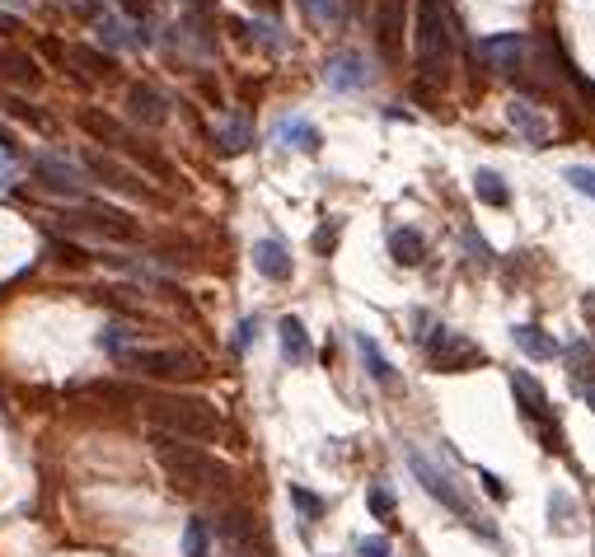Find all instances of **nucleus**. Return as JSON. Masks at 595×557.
<instances>
[{
  "label": "nucleus",
  "mask_w": 595,
  "mask_h": 557,
  "mask_svg": "<svg viewBox=\"0 0 595 557\" xmlns=\"http://www.w3.org/2000/svg\"><path fill=\"white\" fill-rule=\"evenodd\" d=\"M155 459L169 473V483L183 492H211L230 483V468L220 459H211L197 445H183V436H169V431H155Z\"/></svg>",
  "instance_id": "obj_1"
},
{
  "label": "nucleus",
  "mask_w": 595,
  "mask_h": 557,
  "mask_svg": "<svg viewBox=\"0 0 595 557\" xmlns=\"http://www.w3.org/2000/svg\"><path fill=\"white\" fill-rule=\"evenodd\" d=\"M146 403V417L183 441H216L220 436V412L207 398H188V394H136Z\"/></svg>",
  "instance_id": "obj_2"
},
{
  "label": "nucleus",
  "mask_w": 595,
  "mask_h": 557,
  "mask_svg": "<svg viewBox=\"0 0 595 557\" xmlns=\"http://www.w3.org/2000/svg\"><path fill=\"white\" fill-rule=\"evenodd\" d=\"M418 66L441 80L455 56V38H460V19L450 14V0H418Z\"/></svg>",
  "instance_id": "obj_3"
},
{
  "label": "nucleus",
  "mask_w": 595,
  "mask_h": 557,
  "mask_svg": "<svg viewBox=\"0 0 595 557\" xmlns=\"http://www.w3.org/2000/svg\"><path fill=\"white\" fill-rule=\"evenodd\" d=\"M61 225L75 230V235H94V239H113V244H141L146 239L127 211H117L108 201H90V197L80 201L75 211H61Z\"/></svg>",
  "instance_id": "obj_4"
},
{
  "label": "nucleus",
  "mask_w": 595,
  "mask_h": 557,
  "mask_svg": "<svg viewBox=\"0 0 595 557\" xmlns=\"http://www.w3.org/2000/svg\"><path fill=\"white\" fill-rule=\"evenodd\" d=\"M117 361L127 370H136V375H146V380H193V375H202V356L178 352V347H127Z\"/></svg>",
  "instance_id": "obj_5"
},
{
  "label": "nucleus",
  "mask_w": 595,
  "mask_h": 557,
  "mask_svg": "<svg viewBox=\"0 0 595 557\" xmlns=\"http://www.w3.org/2000/svg\"><path fill=\"white\" fill-rule=\"evenodd\" d=\"M408 468H413V478H418V483H422L427 492H432V497H436L441 506H450L455 515H464V525L474 529V534H483V539H492V525H487L483 515H479L474 506H469V501L460 497L455 487H450V478H445V473H441V468H436L432 459L422 455V450H408Z\"/></svg>",
  "instance_id": "obj_6"
},
{
  "label": "nucleus",
  "mask_w": 595,
  "mask_h": 557,
  "mask_svg": "<svg viewBox=\"0 0 595 557\" xmlns=\"http://www.w3.org/2000/svg\"><path fill=\"white\" fill-rule=\"evenodd\" d=\"M29 174L38 188H47L66 201H85V193H90V174L61 155H29Z\"/></svg>",
  "instance_id": "obj_7"
},
{
  "label": "nucleus",
  "mask_w": 595,
  "mask_h": 557,
  "mask_svg": "<svg viewBox=\"0 0 595 557\" xmlns=\"http://www.w3.org/2000/svg\"><path fill=\"white\" fill-rule=\"evenodd\" d=\"M80 169H85L90 178H99L104 188L122 193V197H136V201H160V193H155V188H146V178H141L136 169H127L122 159H113V155L85 150V155H80Z\"/></svg>",
  "instance_id": "obj_8"
},
{
  "label": "nucleus",
  "mask_w": 595,
  "mask_h": 557,
  "mask_svg": "<svg viewBox=\"0 0 595 557\" xmlns=\"http://www.w3.org/2000/svg\"><path fill=\"white\" fill-rule=\"evenodd\" d=\"M422 347H427V361L436 370H460L469 361H479V347L464 342L460 333H450V328H436V333H418Z\"/></svg>",
  "instance_id": "obj_9"
},
{
  "label": "nucleus",
  "mask_w": 595,
  "mask_h": 557,
  "mask_svg": "<svg viewBox=\"0 0 595 557\" xmlns=\"http://www.w3.org/2000/svg\"><path fill=\"white\" fill-rule=\"evenodd\" d=\"M323 80H328V90H338V94H357V90L371 85V66H366L361 52H338V56H328Z\"/></svg>",
  "instance_id": "obj_10"
},
{
  "label": "nucleus",
  "mask_w": 595,
  "mask_h": 557,
  "mask_svg": "<svg viewBox=\"0 0 595 557\" xmlns=\"http://www.w3.org/2000/svg\"><path fill=\"white\" fill-rule=\"evenodd\" d=\"M127 113H132V122H141V127H164V122H169V103H164V94L151 90V85H132L127 90Z\"/></svg>",
  "instance_id": "obj_11"
},
{
  "label": "nucleus",
  "mask_w": 595,
  "mask_h": 557,
  "mask_svg": "<svg viewBox=\"0 0 595 557\" xmlns=\"http://www.w3.org/2000/svg\"><path fill=\"white\" fill-rule=\"evenodd\" d=\"M506 122L516 127L530 146H548V136H553V127H548V117L539 113V108H530L525 99H511L506 103Z\"/></svg>",
  "instance_id": "obj_12"
},
{
  "label": "nucleus",
  "mask_w": 595,
  "mask_h": 557,
  "mask_svg": "<svg viewBox=\"0 0 595 557\" xmlns=\"http://www.w3.org/2000/svg\"><path fill=\"white\" fill-rule=\"evenodd\" d=\"M254 267L268 281H291V272H296V262H291V253H286L281 239H258L254 244Z\"/></svg>",
  "instance_id": "obj_13"
},
{
  "label": "nucleus",
  "mask_w": 595,
  "mask_h": 557,
  "mask_svg": "<svg viewBox=\"0 0 595 557\" xmlns=\"http://www.w3.org/2000/svg\"><path fill=\"white\" fill-rule=\"evenodd\" d=\"M75 122L85 127V136H94V141H99V146H117V150H122V141L132 136V132L113 117V113H99V108H80V113H75Z\"/></svg>",
  "instance_id": "obj_14"
},
{
  "label": "nucleus",
  "mask_w": 595,
  "mask_h": 557,
  "mask_svg": "<svg viewBox=\"0 0 595 557\" xmlns=\"http://www.w3.org/2000/svg\"><path fill=\"white\" fill-rule=\"evenodd\" d=\"M483 52H487V61H492L502 75H516L521 61H525V38H521V33H497V38H487Z\"/></svg>",
  "instance_id": "obj_15"
},
{
  "label": "nucleus",
  "mask_w": 595,
  "mask_h": 557,
  "mask_svg": "<svg viewBox=\"0 0 595 557\" xmlns=\"http://www.w3.org/2000/svg\"><path fill=\"white\" fill-rule=\"evenodd\" d=\"M0 80H14V85H29L38 90L43 85V71L29 52H14V47H0Z\"/></svg>",
  "instance_id": "obj_16"
},
{
  "label": "nucleus",
  "mask_w": 595,
  "mask_h": 557,
  "mask_svg": "<svg viewBox=\"0 0 595 557\" xmlns=\"http://www.w3.org/2000/svg\"><path fill=\"white\" fill-rule=\"evenodd\" d=\"M277 342H281V356L291 361V365H305L310 361V333H305V323L296 314H286L277 323Z\"/></svg>",
  "instance_id": "obj_17"
},
{
  "label": "nucleus",
  "mask_w": 595,
  "mask_h": 557,
  "mask_svg": "<svg viewBox=\"0 0 595 557\" xmlns=\"http://www.w3.org/2000/svg\"><path fill=\"white\" fill-rule=\"evenodd\" d=\"M357 352H361V361H366V370H371V380L375 384H384V389H399V370L389 365V356L375 347V338H366V333H357Z\"/></svg>",
  "instance_id": "obj_18"
},
{
  "label": "nucleus",
  "mask_w": 595,
  "mask_h": 557,
  "mask_svg": "<svg viewBox=\"0 0 595 557\" xmlns=\"http://www.w3.org/2000/svg\"><path fill=\"white\" fill-rule=\"evenodd\" d=\"M389 253H394V262H403V267H418L422 253H427L422 230H413V225H399V230H389Z\"/></svg>",
  "instance_id": "obj_19"
},
{
  "label": "nucleus",
  "mask_w": 595,
  "mask_h": 557,
  "mask_svg": "<svg viewBox=\"0 0 595 557\" xmlns=\"http://www.w3.org/2000/svg\"><path fill=\"white\" fill-rule=\"evenodd\" d=\"M277 141H286V146H296V150H305V155H315V150L323 146L319 127H315V122H305V117H286V122H277Z\"/></svg>",
  "instance_id": "obj_20"
},
{
  "label": "nucleus",
  "mask_w": 595,
  "mask_h": 557,
  "mask_svg": "<svg viewBox=\"0 0 595 557\" xmlns=\"http://www.w3.org/2000/svg\"><path fill=\"white\" fill-rule=\"evenodd\" d=\"M511 338H516V347L530 356V361H553L558 356V342H553L544 328H535V323H521V328H511Z\"/></svg>",
  "instance_id": "obj_21"
},
{
  "label": "nucleus",
  "mask_w": 595,
  "mask_h": 557,
  "mask_svg": "<svg viewBox=\"0 0 595 557\" xmlns=\"http://www.w3.org/2000/svg\"><path fill=\"white\" fill-rule=\"evenodd\" d=\"M511 389H516V398H521V412H525V417H539V422L548 417V394L525 375V370H511Z\"/></svg>",
  "instance_id": "obj_22"
},
{
  "label": "nucleus",
  "mask_w": 595,
  "mask_h": 557,
  "mask_svg": "<svg viewBox=\"0 0 595 557\" xmlns=\"http://www.w3.org/2000/svg\"><path fill=\"white\" fill-rule=\"evenodd\" d=\"M403 10H408V0H380V47H384V52H399Z\"/></svg>",
  "instance_id": "obj_23"
},
{
  "label": "nucleus",
  "mask_w": 595,
  "mask_h": 557,
  "mask_svg": "<svg viewBox=\"0 0 595 557\" xmlns=\"http://www.w3.org/2000/svg\"><path fill=\"white\" fill-rule=\"evenodd\" d=\"M216 529H220V539H230L239 548L254 544V515L249 510H225L220 520H216Z\"/></svg>",
  "instance_id": "obj_24"
},
{
  "label": "nucleus",
  "mask_w": 595,
  "mask_h": 557,
  "mask_svg": "<svg viewBox=\"0 0 595 557\" xmlns=\"http://www.w3.org/2000/svg\"><path fill=\"white\" fill-rule=\"evenodd\" d=\"M567 375H572V384H591L595 380V352H591V342H572L567 347Z\"/></svg>",
  "instance_id": "obj_25"
},
{
  "label": "nucleus",
  "mask_w": 595,
  "mask_h": 557,
  "mask_svg": "<svg viewBox=\"0 0 595 557\" xmlns=\"http://www.w3.org/2000/svg\"><path fill=\"white\" fill-rule=\"evenodd\" d=\"M474 193H479L483 206H506V201H511L506 178H502V174H492V169H479V174H474Z\"/></svg>",
  "instance_id": "obj_26"
},
{
  "label": "nucleus",
  "mask_w": 595,
  "mask_h": 557,
  "mask_svg": "<svg viewBox=\"0 0 595 557\" xmlns=\"http://www.w3.org/2000/svg\"><path fill=\"white\" fill-rule=\"evenodd\" d=\"M94 29H99V38H104L108 47H146V43H141V33H132V29L122 24V19H113V14H104Z\"/></svg>",
  "instance_id": "obj_27"
},
{
  "label": "nucleus",
  "mask_w": 595,
  "mask_h": 557,
  "mask_svg": "<svg viewBox=\"0 0 595 557\" xmlns=\"http://www.w3.org/2000/svg\"><path fill=\"white\" fill-rule=\"evenodd\" d=\"M183 557H211V525L197 520V515L183 529Z\"/></svg>",
  "instance_id": "obj_28"
},
{
  "label": "nucleus",
  "mask_w": 595,
  "mask_h": 557,
  "mask_svg": "<svg viewBox=\"0 0 595 557\" xmlns=\"http://www.w3.org/2000/svg\"><path fill=\"white\" fill-rule=\"evenodd\" d=\"M5 113L14 117V122H29L33 132H47V117L33 108V103L24 99V94H5Z\"/></svg>",
  "instance_id": "obj_29"
},
{
  "label": "nucleus",
  "mask_w": 595,
  "mask_h": 557,
  "mask_svg": "<svg viewBox=\"0 0 595 557\" xmlns=\"http://www.w3.org/2000/svg\"><path fill=\"white\" fill-rule=\"evenodd\" d=\"M254 146V127L244 117H230V127L220 132V150H230V155H239V150H249Z\"/></svg>",
  "instance_id": "obj_30"
},
{
  "label": "nucleus",
  "mask_w": 595,
  "mask_h": 557,
  "mask_svg": "<svg viewBox=\"0 0 595 557\" xmlns=\"http://www.w3.org/2000/svg\"><path fill=\"white\" fill-rule=\"evenodd\" d=\"M300 10H305V19H310V24H319V29L338 24V14H342L338 0H300Z\"/></svg>",
  "instance_id": "obj_31"
},
{
  "label": "nucleus",
  "mask_w": 595,
  "mask_h": 557,
  "mask_svg": "<svg viewBox=\"0 0 595 557\" xmlns=\"http://www.w3.org/2000/svg\"><path fill=\"white\" fill-rule=\"evenodd\" d=\"M291 506L305 515V520H323V497H315V492L310 487H300V483H291Z\"/></svg>",
  "instance_id": "obj_32"
},
{
  "label": "nucleus",
  "mask_w": 595,
  "mask_h": 557,
  "mask_svg": "<svg viewBox=\"0 0 595 557\" xmlns=\"http://www.w3.org/2000/svg\"><path fill=\"white\" fill-rule=\"evenodd\" d=\"M71 61H80V66H90L94 75H113V56L108 52H99V47H71Z\"/></svg>",
  "instance_id": "obj_33"
},
{
  "label": "nucleus",
  "mask_w": 595,
  "mask_h": 557,
  "mask_svg": "<svg viewBox=\"0 0 595 557\" xmlns=\"http://www.w3.org/2000/svg\"><path fill=\"white\" fill-rule=\"evenodd\" d=\"M563 178H567L582 197H591V201H595V169H591V164H567Z\"/></svg>",
  "instance_id": "obj_34"
},
{
  "label": "nucleus",
  "mask_w": 595,
  "mask_h": 557,
  "mask_svg": "<svg viewBox=\"0 0 595 557\" xmlns=\"http://www.w3.org/2000/svg\"><path fill=\"white\" fill-rule=\"evenodd\" d=\"M366 506H371V515H375V520H389V515H394V492H389V487H371V492H366Z\"/></svg>",
  "instance_id": "obj_35"
},
{
  "label": "nucleus",
  "mask_w": 595,
  "mask_h": 557,
  "mask_svg": "<svg viewBox=\"0 0 595 557\" xmlns=\"http://www.w3.org/2000/svg\"><path fill=\"white\" fill-rule=\"evenodd\" d=\"M244 29H249V33H254V43H258V47H268V52H281V47H286L272 24H244Z\"/></svg>",
  "instance_id": "obj_36"
},
{
  "label": "nucleus",
  "mask_w": 595,
  "mask_h": 557,
  "mask_svg": "<svg viewBox=\"0 0 595 557\" xmlns=\"http://www.w3.org/2000/svg\"><path fill=\"white\" fill-rule=\"evenodd\" d=\"M357 557H389V539H384V534L361 539V544H357Z\"/></svg>",
  "instance_id": "obj_37"
},
{
  "label": "nucleus",
  "mask_w": 595,
  "mask_h": 557,
  "mask_svg": "<svg viewBox=\"0 0 595 557\" xmlns=\"http://www.w3.org/2000/svg\"><path fill=\"white\" fill-rule=\"evenodd\" d=\"M258 338V319H239V333H235V352H249Z\"/></svg>",
  "instance_id": "obj_38"
},
{
  "label": "nucleus",
  "mask_w": 595,
  "mask_h": 557,
  "mask_svg": "<svg viewBox=\"0 0 595 557\" xmlns=\"http://www.w3.org/2000/svg\"><path fill=\"white\" fill-rule=\"evenodd\" d=\"M333 244H338V220L323 225V230L315 235V249H319V253H333Z\"/></svg>",
  "instance_id": "obj_39"
},
{
  "label": "nucleus",
  "mask_w": 595,
  "mask_h": 557,
  "mask_svg": "<svg viewBox=\"0 0 595 557\" xmlns=\"http://www.w3.org/2000/svg\"><path fill=\"white\" fill-rule=\"evenodd\" d=\"M553 529H567V497L553 492Z\"/></svg>",
  "instance_id": "obj_40"
},
{
  "label": "nucleus",
  "mask_w": 595,
  "mask_h": 557,
  "mask_svg": "<svg viewBox=\"0 0 595 557\" xmlns=\"http://www.w3.org/2000/svg\"><path fill=\"white\" fill-rule=\"evenodd\" d=\"M122 10H127L132 19H146L151 14V0H122Z\"/></svg>",
  "instance_id": "obj_41"
},
{
  "label": "nucleus",
  "mask_w": 595,
  "mask_h": 557,
  "mask_svg": "<svg viewBox=\"0 0 595 557\" xmlns=\"http://www.w3.org/2000/svg\"><path fill=\"white\" fill-rule=\"evenodd\" d=\"M483 487H487V492H492V497H497V501L506 497V487H502V478H497V473H483Z\"/></svg>",
  "instance_id": "obj_42"
},
{
  "label": "nucleus",
  "mask_w": 595,
  "mask_h": 557,
  "mask_svg": "<svg viewBox=\"0 0 595 557\" xmlns=\"http://www.w3.org/2000/svg\"><path fill=\"white\" fill-rule=\"evenodd\" d=\"M0 10H29V0H0Z\"/></svg>",
  "instance_id": "obj_43"
},
{
  "label": "nucleus",
  "mask_w": 595,
  "mask_h": 557,
  "mask_svg": "<svg viewBox=\"0 0 595 557\" xmlns=\"http://www.w3.org/2000/svg\"><path fill=\"white\" fill-rule=\"evenodd\" d=\"M582 309H586V319L595 323V296H586V300H582Z\"/></svg>",
  "instance_id": "obj_44"
},
{
  "label": "nucleus",
  "mask_w": 595,
  "mask_h": 557,
  "mask_svg": "<svg viewBox=\"0 0 595 557\" xmlns=\"http://www.w3.org/2000/svg\"><path fill=\"white\" fill-rule=\"evenodd\" d=\"M586 403H591V412H595V389H586Z\"/></svg>",
  "instance_id": "obj_45"
}]
</instances>
